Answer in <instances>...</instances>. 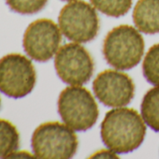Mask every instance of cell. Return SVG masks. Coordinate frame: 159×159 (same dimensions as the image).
I'll list each match as a JSON object with an SVG mask.
<instances>
[{
  "label": "cell",
  "instance_id": "9a60e30c",
  "mask_svg": "<svg viewBox=\"0 0 159 159\" xmlns=\"http://www.w3.org/2000/svg\"><path fill=\"white\" fill-rule=\"evenodd\" d=\"M48 0H6L11 11L20 14H34L44 9Z\"/></svg>",
  "mask_w": 159,
  "mask_h": 159
},
{
  "label": "cell",
  "instance_id": "9c48e42d",
  "mask_svg": "<svg viewBox=\"0 0 159 159\" xmlns=\"http://www.w3.org/2000/svg\"><path fill=\"white\" fill-rule=\"evenodd\" d=\"M97 98L107 107L120 108L131 102L135 95L133 80L125 73L107 69L100 72L93 82Z\"/></svg>",
  "mask_w": 159,
  "mask_h": 159
},
{
  "label": "cell",
  "instance_id": "30bf717a",
  "mask_svg": "<svg viewBox=\"0 0 159 159\" xmlns=\"http://www.w3.org/2000/svg\"><path fill=\"white\" fill-rule=\"evenodd\" d=\"M133 21L144 34L159 33V0H139L133 11Z\"/></svg>",
  "mask_w": 159,
  "mask_h": 159
},
{
  "label": "cell",
  "instance_id": "7a4b0ae2",
  "mask_svg": "<svg viewBox=\"0 0 159 159\" xmlns=\"http://www.w3.org/2000/svg\"><path fill=\"white\" fill-rule=\"evenodd\" d=\"M144 39L133 26L123 25L111 29L103 42V55L107 63L119 70L136 66L144 53Z\"/></svg>",
  "mask_w": 159,
  "mask_h": 159
},
{
  "label": "cell",
  "instance_id": "2e32d148",
  "mask_svg": "<svg viewBox=\"0 0 159 159\" xmlns=\"http://www.w3.org/2000/svg\"><path fill=\"white\" fill-rule=\"evenodd\" d=\"M63 1H76V0H63Z\"/></svg>",
  "mask_w": 159,
  "mask_h": 159
},
{
  "label": "cell",
  "instance_id": "8992f818",
  "mask_svg": "<svg viewBox=\"0 0 159 159\" xmlns=\"http://www.w3.org/2000/svg\"><path fill=\"white\" fill-rule=\"evenodd\" d=\"M37 81L32 62L23 54L10 53L0 59V91L12 98L29 95Z\"/></svg>",
  "mask_w": 159,
  "mask_h": 159
},
{
  "label": "cell",
  "instance_id": "3957f363",
  "mask_svg": "<svg viewBox=\"0 0 159 159\" xmlns=\"http://www.w3.org/2000/svg\"><path fill=\"white\" fill-rule=\"evenodd\" d=\"M78 138L73 129L59 122H47L39 125L31 139L33 152L41 159H67L75 155Z\"/></svg>",
  "mask_w": 159,
  "mask_h": 159
},
{
  "label": "cell",
  "instance_id": "e0dca14e",
  "mask_svg": "<svg viewBox=\"0 0 159 159\" xmlns=\"http://www.w3.org/2000/svg\"><path fill=\"white\" fill-rule=\"evenodd\" d=\"M0 105H1V98H0Z\"/></svg>",
  "mask_w": 159,
  "mask_h": 159
},
{
  "label": "cell",
  "instance_id": "52a82bcc",
  "mask_svg": "<svg viewBox=\"0 0 159 159\" xmlns=\"http://www.w3.org/2000/svg\"><path fill=\"white\" fill-rule=\"evenodd\" d=\"M54 67L58 77L65 84L83 85L91 80L95 63L85 48L77 43H67L57 51Z\"/></svg>",
  "mask_w": 159,
  "mask_h": 159
},
{
  "label": "cell",
  "instance_id": "5b68a950",
  "mask_svg": "<svg viewBox=\"0 0 159 159\" xmlns=\"http://www.w3.org/2000/svg\"><path fill=\"white\" fill-rule=\"evenodd\" d=\"M58 24L63 35L76 43H86L95 39L99 31V19L95 7L78 0L63 7Z\"/></svg>",
  "mask_w": 159,
  "mask_h": 159
},
{
  "label": "cell",
  "instance_id": "ba28073f",
  "mask_svg": "<svg viewBox=\"0 0 159 159\" xmlns=\"http://www.w3.org/2000/svg\"><path fill=\"white\" fill-rule=\"evenodd\" d=\"M62 36L59 26L50 19H39L26 28L23 46L29 57L38 62H47L59 50Z\"/></svg>",
  "mask_w": 159,
  "mask_h": 159
},
{
  "label": "cell",
  "instance_id": "6da1fadb",
  "mask_svg": "<svg viewBox=\"0 0 159 159\" xmlns=\"http://www.w3.org/2000/svg\"><path fill=\"white\" fill-rule=\"evenodd\" d=\"M100 134L106 147L116 153H127L138 149L144 140L146 125L134 109L117 108L106 113Z\"/></svg>",
  "mask_w": 159,
  "mask_h": 159
},
{
  "label": "cell",
  "instance_id": "277c9868",
  "mask_svg": "<svg viewBox=\"0 0 159 159\" xmlns=\"http://www.w3.org/2000/svg\"><path fill=\"white\" fill-rule=\"evenodd\" d=\"M57 104L62 120L75 131L89 130L96 125L99 116L98 106L92 94L79 85L65 88Z\"/></svg>",
  "mask_w": 159,
  "mask_h": 159
},
{
  "label": "cell",
  "instance_id": "7c38bea8",
  "mask_svg": "<svg viewBox=\"0 0 159 159\" xmlns=\"http://www.w3.org/2000/svg\"><path fill=\"white\" fill-rule=\"evenodd\" d=\"M20 146V135L12 123L0 119V158L14 153Z\"/></svg>",
  "mask_w": 159,
  "mask_h": 159
},
{
  "label": "cell",
  "instance_id": "4fadbf2b",
  "mask_svg": "<svg viewBox=\"0 0 159 159\" xmlns=\"http://www.w3.org/2000/svg\"><path fill=\"white\" fill-rule=\"evenodd\" d=\"M92 5L110 17L119 18L125 15L132 7L133 0H90Z\"/></svg>",
  "mask_w": 159,
  "mask_h": 159
},
{
  "label": "cell",
  "instance_id": "5bb4252c",
  "mask_svg": "<svg viewBox=\"0 0 159 159\" xmlns=\"http://www.w3.org/2000/svg\"><path fill=\"white\" fill-rule=\"evenodd\" d=\"M142 72L148 83L159 85V43L152 46L147 52L142 63Z\"/></svg>",
  "mask_w": 159,
  "mask_h": 159
},
{
  "label": "cell",
  "instance_id": "8fae6325",
  "mask_svg": "<svg viewBox=\"0 0 159 159\" xmlns=\"http://www.w3.org/2000/svg\"><path fill=\"white\" fill-rule=\"evenodd\" d=\"M141 116L153 131L159 132V85L150 89L143 97Z\"/></svg>",
  "mask_w": 159,
  "mask_h": 159
}]
</instances>
